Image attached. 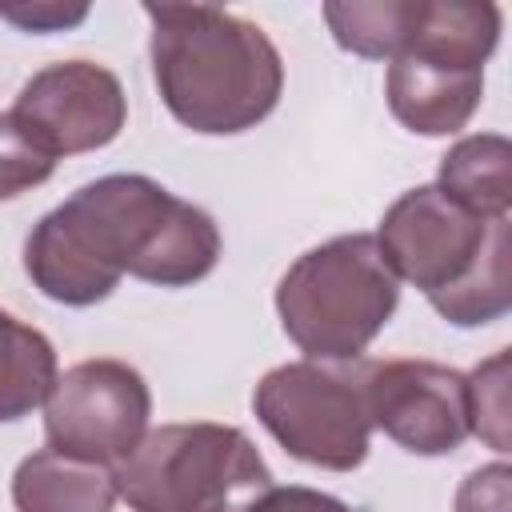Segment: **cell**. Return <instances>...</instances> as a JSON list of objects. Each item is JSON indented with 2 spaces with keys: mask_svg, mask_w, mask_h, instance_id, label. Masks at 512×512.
Here are the masks:
<instances>
[{
  "mask_svg": "<svg viewBox=\"0 0 512 512\" xmlns=\"http://www.w3.org/2000/svg\"><path fill=\"white\" fill-rule=\"evenodd\" d=\"M220 260L216 220L140 172H112L80 184L44 212L24 240L28 280L56 304L92 308L120 276L160 288H188Z\"/></svg>",
  "mask_w": 512,
  "mask_h": 512,
  "instance_id": "obj_1",
  "label": "cell"
},
{
  "mask_svg": "<svg viewBox=\"0 0 512 512\" xmlns=\"http://www.w3.org/2000/svg\"><path fill=\"white\" fill-rule=\"evenodd\" d=\"M164 108L200 136H236L272 116L284 60L268 32L212 4H144Z\"/></svg>",
  "mask_w": 512,
  "mask_h": 512,
  "instance_id": "obj_2",
  "label": "cell"
},
{
  "mask_svg": "<svg viewBox=\"0 0 512 512\" xmlns=\"http://www.w3.org/2000/svg\"><path fill=\"white\" fill-rule=\"evenodd\" d=\"M380 256L396 280L416 284L456 328H480L512 308V224L484 220L436 184L408 188L380 216Z\"/></svg>",
  "mask_w": 512,
  "mask_h": 512,
  "instance_id": "obj_3",
  "label": "cell"
},
{
  "mask_svg": "<svg viewBox=\"0 0 512 512\" xmlns=\"http://www.w3.org/2000/svg\"><path fill=\"white\" fill-rule=\"evenodd\" d=\"M400 304V280L372 232L332 236L288 264L276 284L284 336L320 364H348L384 332Z\"/></svg>",
  "mask_w": 512,
  "mask_h": 512,
  "instance_id": "obj_4",
  "label": "cell"
},
{
  "mask_svg": "<svg viewBox=\"0 0 512 512\" xmlns=\"http://www.w3.org/2000/svg\"><path fill=\"white\" fill-rule=\"evenodd\" d=\"M492 0H420L408 44L388 60L392 116L420 136L460 132L484 100V64L500 44Z\"/></svg>",
  "mask_w": 512,
  "mask_h": 512,
  "instance_id": "obj_5",
  "label": "cell"
},
{
  "mask_svg": "<svg viewBox=\"0 0 512 512\" xmlns=\"http://www.w3.org/2000/svg\"><path fill=\"white\" fill-rule=\"evenodd\" d=\"M132 512H252L276 488L260 448L216 420L160 424L112 468Z\"/></svg>",
  "mask_w": 512,
  "mask_h": 512,
  "instance_id": "obj_6",
  "label": "cell"
},
{
  "mask_svg": "<svg viewBox=\"0 0 512 512\" xmlns=\"http://www.w3.org/2000/svg\"><path fill=\"white\" fill-rule=\"evenodd\" d=\"M252 412L268 436L296 460L328 472H352L372 444V420L352 372H336L320 360L276 364L252 392Z\"/></svg>",
  "mask_w": 512,
  "mask_h": 512,
  "instance_id": "obj_7",
  "label": "cell"
},
{
  "mask_svg": "<svg viewBox=\"0 0 512 512\" xmlns=\"http://www.w3.org/2000/svg\"><path fill=\"white\" fill-rule=\"evenodd\" d=\"M152 392L144 376L124 360H80L56 376L44 400L48 448L92 460L120 464L148 432Z\"/></svg>",
  "mask_w": 512,
  "mask_h": 512,
  "instance_id": "obj_8",
  "label": "cell"
},
{
  "mask_svg": "<svg viewBox=\"0 0 512 512\" xmlns=\"http://www.w3.org/2000/svg\"><path fill=\"white\" fill-rule=\"evenodd\" d=\"M8 116L44 156L60 160L112 144L128 120V96L104 64L56 60L24 80Z\"/></svg>",
  "mask_w": 512,
  "mask_h": 512,
  "instance_id": "obj_9",
  "label": "cell"
},
{
  "mask_svg": "<svg viewBox=\"0 0 512 512\" xmlns=\"http://www.w3.org/2000/svg\"><path fill=\"white\" fill-rule=\"evenodd\" d=\"M356 364V360H352ZM372 428L412 456H448L468 432V380L436 360H364L356 364Z\"/></svg>",
  "mask_w": 512,
  "mask_h": 512,
  "instance_id": "obj_10",
  "label": "cell"
},
{
  "mask_svg": "<svg viewBox=\"0 0 512 512\" xmlns=\"http://www.w3.org/2000/svg\"><path fill=\"white\" fill-rule=\"evenodd\" d=\"M120 500L108 464L76 460L56 448L24 456L12 472L16 512H112Z\"/></svg>",
  "mask_w": 512,
  "mask_h": 512,
  "instance_id": "obj_11",
  "label": "cell"
},
{
  "mask_svg": "<svg viewBox=\"0 0 512 512\" xmlns=\"http://www.w3.org/2000/svg\"><path fill=\"white\" fill-rule=\"evenodd\" d=\"M436 188L460 208L504 220L512 212V144L500 132L456 140L436 168Z\"/></svg>",
  "mask_w": 512,
  "mask_h": 512,
  "instance_id": "obj_12",
  "label": "cell"
},
{
  "mask_svg": "<svg viewBox=\"0 0 512 512\" xmlns=\"http://www.w3.org/2000/svg\"><path fill=\"white\" fill-rule=\"evenodd\" d=\"M56 348L52 340L0 308V424L24 420L40 408L56 384Z\"/></svg>",
  "mask_w": 512,
  "mask_h": 512,
  "instance_id": "obj_13",
  "label": "cell"
},
{
  "mask_svg": "<svg viewBox=\"0 0 512 512\" xmlns=\"http://www.w3.org/2000/svg\"><path fill=\"white\" fill-rule=\"evenodd\" d=\"M416 0H332L324 4V24L332 40L364 60H392L412 32Z\"/></svg>",
  "mask_w": 512,
  "mask_h": 512,
  "instance_id": "obj_14",
  "label": "cell"
},
{
  "mask_svg": "<svg viewBox=\"0 0 512 512\" xmlns=\"http://www.w3.org/2000/svg\"><path fill=\"white\" fill-rule=\"evenodd\" d=\"M468 432L488 448L508 452V348L476 364L468 376Z\"/></svg>",
  "mask_w": 512,
  "mask_h": 512,
  "instance_id": "obj_15",
  "label": "cell"
},
{
  "mask_svg": "<svg viewBox=\"0 0 512 512\" xmlns=\"http://www.w3.org/2000/svg\"><path fill=\"white\" fill-rule=\"evenodd\" d=\"M56 172V160L44 156L8 112H0V200H16L40 188Z\"/></svg>",
  "mask_w": 512,
  "mask_h": 512,
  "instance_id": "obj_16",
  "label": "cell"
},
{
  "mask_svg": "<svg viewBox=\"0 0 512 512\" xmlns=\"http://www.w3.org/2000/svg\"><path fill=\"white\" fill-rule=\"evenodd\" d=\"M88 4H60V0H0V20L16 24L20 32H64L88 20Z\"/></svg>",
  "mask_w": 512,
  "mask_h": 512,
  "instance_id": "obj_17",
  "label": "cell"
},
{
  "mask_svg": "<svg viewBox=\"0 0 512 512\" xmlns=\"http://www.w3.org/2000/svg\"><path fill=\"white\" fill-rule=\"evenodd\" d=\"M456 512H512V468L496 460L468 472L456 488Z\"/></svg>",
  "mask_w": 512,
  "mask_h": 512,
  "instance_id": "obj_18",
  "label": "cell"
},
{
  "mask_svg": "<svg viewBox=\"0 0 512 512\" xmlns=\"http://www.w3.org/2000/svg\"><path fill=\"white\" fill-rule=\"evenodd\" d=\"M252 512H356L348 508L344 500L328 496V492H316V488H304V484H288V488H268Z\"/></svg>",
  "mask_w": 512,
  "mask_h": 512,
  "instance_id": "obj_19",
  "label": "cell"
}]
</instances>
